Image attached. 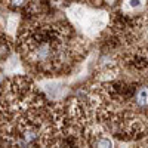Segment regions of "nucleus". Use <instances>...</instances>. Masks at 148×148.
Segmentation results:
<instances>
[{"instance_id":"f257e3e1","label":"nucleus","mask_w":148,"mask_h":148,"mask_svg":"<svg viewBox=\"0 0 148 148\" xmlns=\"http://www.w3.org/2000/svg\"><path fill=\"white\" fill-rule=\"evenodd\" d=\"M64 39V33L56 25L37 24L21 36L22 55L25 61L40 70H58L67 59V46Z\"/></svg>"},{"instance_id":"f03ea898","label":"nucleus","mask_w":148,"mask_h":148,"mask_svg":"<svg viewBox=\"0 0 148 148\" xmlns=\"http://www.w3.org/2000/svg\"><path fill=\"white\" fill-rule=\"evenodd\" d=\"M65 12L68 19L74 24V27L88 37L98 36L110 21L108 12L101 9H92L80 3H73L67 8Z\"/></svg>"},{"instance_id":"7ed1b4c3","label":"nucleus","mask_w":148,"mask_h":148,"mask_svg":"<svg viewBox=\"0 0 148 148\" xmlns=\"http://www.w3.org/2000/svg\"><path fill=\"white\" fill-rule=\"evenodd\" d=\"M86 145L88 148H116L113 138L107 132L99 130L96 126L86 133Z\"/></svg>"},{"instance_id":"20e7f679","label":"nucleus","mask_w":148,"mask_h":148,"mask_svg":"<svg viewBox=\"0 0 148 148\" xmlns=\"http://www.w3.org/2000/svg\"><path fill=\"white\" fill-rule=\"evenodd\" d=\"M18 24H19V15L18 14H9L8 15V19H6V33L10 34V36H14L15 31H16V27H18Z\"/></svg>"},{"instance_id":"39448f33","label":"nucleus","mask_w":148,"mask_h":148,"mask_svg":"<svg viewBox=\"0 0 148 148\" xmlns=\"http://www.w3.org/2000/svg\"><path fill=\"white\" fill-rule=\"evenodd\" d=\"M12 8H22L28 3V0H8Z\"/></svg>"}]
</instances>
